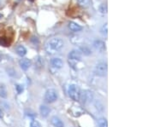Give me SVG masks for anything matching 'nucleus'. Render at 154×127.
<instances>
[{
    "instance_id": "nucleus-20",
    "label": "nucleus",
    "mask_w": 154,
    "mask_h": 127,
    "mask_svg": "<svg viewBox=\"0 0 154 127\" xmlns=\"http://www.w3.org/2000/svg\"><path fill=\"white\" fill-rule=\"evenodd\" d=\"M0 44L3 46H8V40L6 39V38H0Z\"/></svg>"
},
{
    "instance_id": "nucleus-14",
    "label": "nucleus",
    "mask_w": 154,
    "mask_h": 127,
    "mask_svg": "<svg viewBox=\"0 0 154 127\" xmlns=\"http://www.w3.org/2000/svg\"><path fill=\"white\" fill-rule=\"evenodd\" d=\"M0 97L2 98L7 97V90L3 84H0Z\"/></svg>"
},
{
    "instance_id": "nucleus-12",
    "label": "nucleus",
    "mask_w": 154,
    "mask_h": 127,
    "mask_svg": "<svg viewBox=\"0 0 154 127\" xmlns=\"http://www.w3.org/2000/svg\"><path fill=\"white\" fill-rule=\"evenodd\" d=\"M39 112H40V113H41V115H42V117H47L48 115H49V113H50V112H51V109L49 107H47V106H45V105H42V106H40V108H39Z\"/></svg>"
},
{
    "instance_id": "nucleus-18",
    "label": "nucleus",
    "mask_w": 154,
    "mask_h": 127,
    "mask_svg": "<svg viewBox=\"0 0 154 127\" xmlns=\"http://www.w3.org/2000/svg\"><path fill=\"white\" fill-rule=\"evenodd\" d=\"M98 11L101 13V14H107V11H108V7L105 3H102L99 8H98Z\"/></svg>"
},
{
    "instance_id": "nucleus-23",
    "label": "nucleus",
    "mask_w": 154,
    "mask_h": 127,
    "mask_svg": "<svg viewBox=\"0 0 154 127\" xmlns=\"http://www.w3.org/2000/svg\"><path fill=\"white\" fill-rule=\"evenodd\" d=\"M31 41L34 44H38V39L37 37H33L32 38H31Z\"/></svg>"
},
{
    "instance_id": "nucleus-27",
    "label": "nucleus",
    "mask_w": 154,
    "mask_h": 127,
    "mask_svg": "<svg viewBox=\"0 0 154 127\" xmlns=\"http://www.w3.org/2000/svg\"><path fill=\"white\" fill-rule=\"evenodd\" d=\"M0 4H1V3H0Z\"/></svg>"
},
{
    "instance_id": "nucleus-22",
    "label": "nucleus",
    "mask_w": 154,
    "mask_h": 127,
    "mask_svg": "<svg viewBox=\"0 0 154 127\" xmlns=\"http://www.w3.org/2000/svg\"><path fill=\"white\" fill-rule=\"evenodd\" d=\"M16 88V91H17V93H18V94H21V93L23 91V86H22V85H17Z\"/></svg>"
},
{
    "instance_id": "nucleus-16",
    "label": "nucleus",
    "mask_w": 154,
    "mask_h": 127,
    "mask_svg": "<svg viewBox=\"0 0 154 127\" xmlns=\"http://www.w3.org/2000/svg\"><path fill=\"white\" fill-rule=\"evenodd\" d=\"M78 3L83 8H87L90 5V0H78Z\"/></svg>"
},
{
    "instance_id": "nucleus-4",
    "label": "nucleus",
    "mask_w": 154,
    "mask_h": 127,
    "mask_svg": "<svg viewBox=\"0 0 154 127\" xmlns=\"http://www.w3.org/2000/svg\"><path fill=\"white\" fill-rule=\"evenodd\" d=\"M58 100V93L54 89H49L45 92V102L47 103L55 102Z\"/></svg>"
},
{
    "instance_id": "nucleus-7",
    "label": "nucleus",
    "mask_w": 154,
    "mask_h": 127,
    "mask_svg": "<svg viewBox=\"0 0 154 127\" xmlns=\"http://www.w3.org/2000/svg\"><path fill=\"white\" fill-rule=\"evenodd\" d=\"M19 65L21 68L24 71L28 70L31 66V61L29 59H21L19 61Z\"/></svg>"
},
{
    "instance_id": "nucleus-3",
    "label": "nucleus",
    "mask_w": 154,
    "mask_h": 127,
    "mask_svg": "<svg viewBox=\"0 0 154 127\" xmlns=\"http://www.w3.org/2000/svg\"><path fill=\"white\" fill-rule=\"evenodd\" d=\"M68 93L70 98L74 101H79L80 100V88L76 85H71L69 86Z\"/></svg>"
},
{
    "instance_id": "nucleus-2",
    "label": "nucleus",
    "mask_w": 154,
    "mask_h": 127,
    "mask_svg": "<svg viewBox=\"0 0 154 127\" xmlns=\"http://www.w3.org/2000/svg\"><path fill=\"white\" fill-rule=\"evenodd\" d=\"M81 55H82V54L80 53V51L79 50H73L69 53V55H68L69 63L72 68H75L77 62L80 61Z\"/></svg>"
},
{
    "instance_id": "nucleus-1",
    "label": "nucleus",
    "mask_w": 154,
    "mask_h": 127,
    "mask_svg": "<svg viewBox=\"0 0 154 127\" xmlns=\"http://www.w3.org/2000/svg\"><path fill=\"white\" fill-rule=\"evenodd\" d=\"M63 45H64V43L62 38H53L46 42L45 48V51L48 54L54 55L58 52L59 51H61L62 48L63 47Z\"/></svg>"
},
{
    "instance_id": "nucleus-8",
    "label": "nucleus",
    "mask_w": 154,
    "mask_h": 127,
    "mask_svg": "<svg viewBox=\"0 0 154 127\" xmlns=\"http://www.w3.org/2000/svg\"><path fill=\"white\" fill-rule=\"evenodd\" d=\"M94 48L98 51H104L105 50V43L102 40H96L94 43Z\"/></svg>"
},
{
    "instance_id": "nucleus-21",
    "label": "nucleus",
    "mask_w": 154,
    "mask_h": 127,
    "mask_svg": "<svg viewBox=\"0 0 154 127\" xmlns=\"http://www.w3.org/2000/svg\"><path fill=\"white\" fill-rule=\"evenodd\" d=\"M30 127H41V125L38 123L37 120H33V121L31 122Z\"/></svg>"
},
{
    "instance_id": "nucleus-10",
    "label": "nucleus",
    "mask_w": 154,
    "mask_h": 127,
    "mask_svg": "<svg viewBox=\"0 0 154 127\" xmlns=\"http://www.w3.org/2000/svg\"><path fill=\"white\" fill-rule=\"evenodd\" d=\"M51 63L56 68H62L63 67V61L60 58H53V59H52Z\"/></svg>"
},
{
    "instance_id": "nucleus-15",
    "label": "nucleus",
    "mask_w": 154,
    "mask_h": 127,
    "mask_svg": "<svg viewBox=\"0 0 154 127\" xmlns=\"http://www.w3.org/2000/svg\"><path fill=\"white\" fill-rule=\"evenodd\" d=\"M97 123H98V127H108V122H107L106 119H104V118L98 119Z\"/></svg>"
},
{
    "instance_id": "nucleus-26",
    "label": "nucleus",
    "mask_w": 154,
    "mask_h": 127,
    "mask_svg": "<svg viewBox=\"0 0 154 127\" xmlns=\"http://www.w3.org/2000/svg\"><path fill=\"white\" fill-rule=\"evenodd\" d=\"M30 1H34V0H30Z\"/></svg>"
},
{
    "instance_id": "nucleus-5",
    "label": "nucleus",
    "mask_w": 154,
    "mask_h": 127,
    "mask_svg": "<svg viewBox=\"0 0 154 127\" xmlns=\"http://www.w3.org/2000/svg\"><path fill=\"white\" fill-rule=\"evenodd\" d=\"M95 73L98 76L104 77L107 74V65L106 63L100 62L98 63L95 67Z\"/></svg>"
},
{
    "instance_id": "nucleus-6",
    "label": "nucleus",
    "mask_w": 154,
    "mask_h": 127,
    "mask_svg": "<svg viewBox=\"0 0 154 127\" xmlns=\"http://www.w3.org/2000/svg\"><path fill=\"white\" fill-rule=\"evenodd\" d=\"M93 98H94V96H93L92 92L87 91L80 93V100H82L83 103L90 102L93 100Z\"/></svg>"
},
{
    "instance_id": "nucleus-13",
    "label": "nucleus",
    "mask_w": 154,
    "mask_h": 127,
    "mask_svg": "<svg viewBox=\"0 0 154 127\" xmlns=\"http://www.w3.org/2000/svg\"><path fill=\"white\" fill-rule=\"evenodd\" d=\"M16 51L17 55H20L21 57L25 56L26 54H27V50H26V48H25L24 46H22V45H18V46L16 47Z\"/></svg>"
},
{
    "instance_id": "nucleus-19",
    "label": "nucleus",
    "mask_w": 154,
    "mask_h": 127,
    "mask_svg": "<svg viewBox=\"0 0 154 127\" xmlns=\"http://www.w3.org/2000/svg\"><path fill=\"white\" fill-rule=\"evenodd\" d=\"M100 32H101V34H103V35H104V36L107 35V33H108V30H107V23H105V24L102 27Z\"/></svg>"
},
{
    "instance_id": "nucleus-11",
    "label": "nucleus",
    "mask_w": 154,
    "mask_h": 127,
    "mask_svg": "<svg viewBox=\"0 0 154 127\" xmlns=\"http://www.w3.org/2000/svg\"><path fill=\"white\" fill-rule=\"evenodd\" d=\"M51 122L55 127H63V122L57 116H53L52 118Z\"/></svg>"
},
{
    "instance_id": "nucleus-9",
    "label": "nucleus",
    "mask_w": 154,
    "mask_h": 127,
    "mask_svg": "<svg viewBox=\"0 0 154 127\" xmlns=\"http://www.w3.org/2000/svg\"><path fill=\"white\" fill-rule=\"evenodd\" d=\"M69 28L72 31V32H75V33H77V32H80L82 30V27L80 26L79 24H77L74 21H70L69 22Z\"/></svg>"
},
{
    "instance_id": "nucleus-17",
    "label": "nucleus",
    "mask_w": 154,
    "mask_h": 127,
    "mask_svg": "<svg viewBox=\"0 0 154 127\" xmlns=\"http://www.w3.org/2000/svg\"><path fill=\"white\" fill-rule=\"evenodd\" d=\"M79 51H80V53L81 54H84L86 55H91V51L87 48V47H86V46H82V47H80V49H79Z\"/></svg>"
},
{
    "instance_id": "nucleus-25",
    "label": "nucleus",
    "mask_w": 154,
    "mask_h": 127,
    "mask_svg": "<svg viewBox=\"0 0 154 127\" xmlns=\"http://www.w3.org/2000/svg\"><path fill=\"white\" fill-rule=\"evenodd\" d=\"M0 18H2V15L0 14Z\"/></svg>"
},
{
    "instance_id": "nucleus-24",
    "label": "nucleus",
    "mask_w": 154,
    "mask_h": 127,
    "mask_svg": "<svg viewBox=\"0 0 154 127\" xmlns=\"http://www.w3.org/2000/svg\"><path fill=\"white\" fill-rule=\"evenodd\" d=\"M3 111H2V109H0V118H3Z\"/></svg>"
}]
</instances>
